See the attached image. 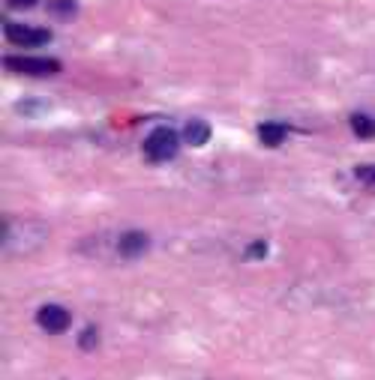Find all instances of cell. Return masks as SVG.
<instances>
[{
	"label": "cell",
	"instance_id": "1",
	"mask_svg": "<svg viewBox=\"0 0 375 380\" xmlns=\"http://www.w3.org/2000/svg\"><path fill=\"white\" fill-rule=\"evenodd\" d=\"M48 237L45 225L31 222V219H6V234H4V249L6 255H28L33 249L43 246V240Z\"/></svg>",
	"mask_w": 375,
	"mask_h": 380
},
{
	"label": "cell",
	"instance_id": "2",
	"mask_svg": "<svg viewBox=\"0 0 375 380\" xmlns=\"http://www.w3.org/2000/svg\"><path fill=\"white\" fill-rule=\"evenodd\" d=\"M178 132L168 126H159L144 138V156L151 162H168L178 156Z\"/></svg>",
	"mask_w": 375,
	"mask_h": 380
},
{
	"label": "cell",
	"instance_id": "3",
	"mask_svg": "<svg viewBox=\"0 0 375 380\" xmlns=\"http://www.w3.org/2000/svg\"><path fill=\"white\" fill-rule=\"evenodd\" d=\"M4 36L18 48H36V45L51 43L48 27H33V24H18V21H6Z\"/></svg>",
	"mask_w": 375,
	"mask_h": 380
},
{
	"label": "cell",
	"instance_id": "4",
	"mask_svg": "<svg viewBox=\"0 0 375 380\" xmlns=\"http://www.w3.org/2000/svg\"><path fill=\"white\" fill-rule=\"evenodd\" d=\"M4 66L9 72L33 75V78H45V75L60 72V63L51 60V57H4Z\"/></svg>",
	"mask_w": 375,
	"mask_h": 380
},
{
	"label": "cell",
	"instance_id": "5",
	"mask_svg": "<svg viewBox=\"0 0 375 380\" xmlns=\"http://www.w3.org/2000/svg\"><path fill=\"white\" fill-rule=\"evenodd\" d=\"M70 311H66L63 306H55V303H48L36 311V323L43 327L45 332H63L66 327H70Z\"/></svg>",
	"mask_w": 375,
	"mask_h": 380
},
{
	"label": "cell",
	"instance_id": "6",
	"mask_svg": "<svg viewBox=\"0 0 375 380\" xmlns=\"http://www.w3.org/2000/svg\"><path fill=\"white\" fill-rule=\"evenodd\" d=\"M147 246H151V240H147V234H141V230H126V234L117 237V252H120V257H126V261L141 257L147 252Z\"/></svg>",
	"mask_w": 375,
	"mask_h": 380
},
{
	"label": "cell",
	"instance_id": "7",
	"mask_svg": "<svg viewBox=\"0 0 375 380\" xmlns=\"http://www.w3.org/2000/svg\"><path fill=\"white\" fill-rule=\"evenodd\" d=\"M183 138L190 141L192 147H205V144H207V138H210V126L205 123V120H192V123H186Z\"/></svg>",
	"mask_w": 375,
	"mask_h": 380
},
{
	"label": "cell",
	"instance_id": "8",
	"mask_svg": "<svg viewBox=\"0 0 375 380\" xmlns=\"http://www.w3.org/2000/svg\"><path fill=\"white\" fill-rule=\"evenodd\" d=\"M286 126L283 123H264L261 129H259V138H261V144L264 147H279L286 141Z\"/></svg>",
	"mask_w": 375,
	"mask_h": 380
},
{
	"label": "cell",
	"instance_id": "9",
	"mask_svg": "<svg viewBox=\"0 0 375 380\" xmlns=\"http://www.w3.org/2000/svg\"><path fill=\"white\" fill-rule=\"evenodd\" d=\"M352 129H354L357 138H372L375 135V120L366 117V114H354L352 117Z\"/></svg>",
	"mask_w": 375,
	"mask_h": 380
},
{
	"label": "cell",
	"instance_id": "10",
	"mask_svg": "<svg viewBox=\"0 0 375 380\" xmlns=\"http://www.w3.org/2000/svg\"><path fill=\"white\" fill-rule=\"evenodd\" d=\"M357 180L360 183H369V186H375V165H357Z\"/></svg>",
	"mask_w": 375,
	"mask_h": 380
},
{
	"label": "cell",
	"instance_id": "11",
	"mask_svg": "<svg viewBox=\"0 0 375 380\" xmlns=\"http://www.w3.org/2000/svg\"><path fill=\"white\" fill-rule=\"evenodd\" d=\"M6 6L9 9H31V6H36V0H6Z\"/></svg>",
	"mask_w": 375,
	"mask_h": 380
},
{
	"label": "cell",
	"instance_id": "12",
	"mask_svg": "<svg viewBox=\"0 0 375 380\" xmlns=\"http://www.w3.org/2000/svg\"><path fill=\"white\" fill-rule=\"evenodd\" d=\"M93 342H97V330L87 327L85 330V338H82V347H93Z\"/></svg>",
	"mask_w": 375,
	"mask_h": 380
}]
</instances>
